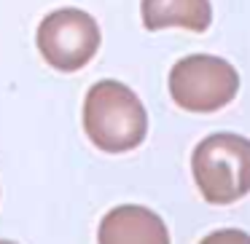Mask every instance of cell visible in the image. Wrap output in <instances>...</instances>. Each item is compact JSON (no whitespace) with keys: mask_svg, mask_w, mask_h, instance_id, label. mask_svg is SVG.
Returning a JSON list of instances; mask_svg holds the SVG:
<instances>
[{"mask_svg":"<svg viewBox=\"0 0 250 244\" xmlns=\"http://www.w3.org/2000/svg\"><path fill=\"white\" fill-rule=\"evenodd\" d=\"M140 14L146 30L183 27L205 33L212 22L210 0H143Z\"/></svg>","mask_w":250,"mask_h":244,"instance_id":"cell-6","label":"cell"},{"mask_svg":"<svg viewBox=\"0 0 250 244\" xmlns=\"http://www.w3.org/2000/svg\"><path fill=\"white\" fill-rule=\"evenodd\" d=\"M83 131L105 153H126L148 134V113L140 97L121 81H100L86 92Z\"/></svg>","mask_w":250,"mask_h":244,"instance_id":"cell-1","label":"cell"},{"mask_svg":"<svg viewBox=\"0 0 250 244\" xmlns=\"http://www.w3.org/2000/svg\"><path fill=\"white\" fill-rule=\"evenodd\" d=\"M196 188L210 204H234L250 193V140L231 131H215L191 156Z\"/></svg>","mask_w":250,"mask_h":244,"instance_id":"cell-2","label":"cell"},{"mask_svg":"<svg viewBox=\"0 0 250 244\" xmlns=\"http://www.w3.org/2000/svg\"><path fill=\"white\" fill-rule=\"evenodd\" d=\"M199 244H250V233L239 228H221L215 233H207Z\"/></svg>","mask_w":250,"mask_h":244,"instance_id":"cell-7","label":"cell"},{"mask_svg":"<svg viewBox=\"0 0 250 244\" xmlns=\"http://www.w3.org/2000/svg\"><path fill=\"white\" fill-rule=\"evenodd\" d=\"M0 244H17V242H8V239H0Z\"/></svg>","mask_w":250,"mask_h":244,"instance_id":"cell-8","label":"cell"},{"mask_svg":"<svg viewBox=\"0 0 250 244\" xmlns=\"http://www.w3.org/2000/svg\"><path fill=\"white\" fill-rule=\"evenodd\" d=\"M239 73L231 62L212 54H191L175 62L169 73L172 102L191 113H212L237 97Z\"/></svg>","mask_w":250,"mask_h":244,"instance_id":"cell-3","label":"cell"},{"mask_svg":"<svg viewBox=\"0 0 250 244\" xmlns=\"http://www.w3.org/2000/svg\"><path fill=\"white\" fill-rule=\"evenodd\" d=\"M100 49V24L81 8H57L38 24V51L54 70L76 73Z\"/></svg>","mask_w":250,"mask_h":244,"instance_id":"cell-4","label":"cell"},{"mask_svg":"<svg viewBox=\"0 0 250 244\" xmlns=\"http://www.w3.org/2000/svg\"><path fill=\"white\" fill-rule=\"evenodd\" d=\"M100 244H169L167 223L140 204H121L100 220Z\"/></svg>","mask_w":250,"mask_h":244,"instance_id":"cell-5","label":"cell"}]
</instances>
